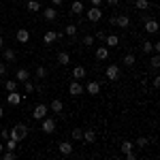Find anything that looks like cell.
<instances>
[{
    "label": "cell",
    "mask_w": 160,
    "mask_h": 160,
    "mask_svg": "<svg viewBox=\"0 0 160 160\" xmlns=\"http://www.w3.org/2000/svg\"><path fill=\"white\" fill-rule=\"evenodd\" d=\"M26 4H28V11H30V13H38L41 9H43V4H41L38 0H28Z\"/></svg>",
    "instance_id": "obj_22"
},
{
    "label": "cell",
    "mask_w": 160,
    "mask_h": 160,
    "mask_svg": "<svg viewBox=\"0 0 160 160\" xmlns=\"http://www.w3.org/2000/svg\"><path fill=\"white\" fill-rule=\"evenodd\" d=\"M152 51H154V43H152V41H145V43H143V53H152Z\"/></svg>",
    "instance_id": "obj_36"
},
{
    "label": "cell",
    "mask_w": 160,
    "mask_h": 160,
    "mask_svg": "<svg viewBox=\"0 0 160 160\" xmlns=\"http://www.w3.org/2000/svg\"><path fill=\"white\" fill-rule=\"evenodd\" d=\"M64 34H66V37H75V34H77V26L68 24V26H66V30H64Z\"/></svg>",
    "instance_id": "obj_32"
},
{
    "label": "cell",
    "mask_w": 160,
    "mask_h": 160,
    "mask_svg": "<svg viewBox=\"0 0 160 160\" xmlns=\"http://www.w3.org/2000/svg\"><path fill=\"white\" fill-rule=\"evenodd\" d=\"M126 156V160H137V154H135V149L132 152H128V154H124Z\"/></svg>",
    "instance_id": "obj_40"
},
{
    "label": "cell",
    "mask_w": 160,
    "mask_h": 160,
    "mask_svg": "<svg viewBox=\"0 0 160 160\" xmlns=\"http://www.w3.org/2000/svg\"><path fill=\"white\" fill-rule=\"evenodd\" d=\"M41 130H43L45 135H51V132H56V120L45 115V118L41 120Z\"/></svg>",
    "instance_id": "obj_3"
},
{
    "label": "cell",
    "mask_w": 160,
    "mask_h": 160,
    "mask_svg": "<svg viewBox=\"0 0 160 160\" xmlns=\"http://www.w3.org/2000/svg\"><path fill=\"white\" fill-rule=\"evenodd\" d=\"M135 9L137 11H149L152 9V2L149 0H135Z\"/></svg>",
    "instance_id": "obj_20"
},
{
    "label": "cell",
    "mask_w": 160,
    "mask_h": 160,
    "mask_svg": "<svg viewBox=\"0 0 160 160\" xmlns=\"http://www.w3.org/2000/svg\"><path fill=\"white\" fill-rule=\"evenodd\" d=\"M17 145H19V141H15V139H11V137L4 141V149H13V152H15V149H17Z\"/></svg>",
    "instance_id": "obj_29"
},
{
    "label": "cell",
    "mask_w": 160,
    "mask_h": 160,
    "mask_svg": "<svg viewBox=\"0 0 160 160\" xmlns=\"http://www.w3.org/2000/svg\"><path fill=\"white\" fill-rule=\"evenodd\" d=\"M58 152H60L62 156H71L73 154V143L71 141H60L58 143Z\"/></svg>",
    "instance_id": "obj_8"
},
{
    "label": "cell",
    "mask_w": 160,
    "mask_h": 160,
    "mask_svg": "<svg viewBox=\"0 0 160 160\" xmlns=\"http://www.w3.org/2000/svg\"><path fill=\"white\" fill-rule=\"evenodd\" d=\"M115 26L118 28H130V17L128 15H115Z\"/></svg>",
    "instance_id": "obj_12"
},
{
    "label": "cell",
    "mask_w": 160,
    "mask_h": 160,
    "mask_svg": "<svg viewBox=\"0 0 160 160\" xmlns=\"http://www.w3.org/2000/svg\"><path fill=\"white\" fill-rule=\"evenodd\" d=\"M2 152H4V143H0V154H2Z\"/></svg>",
    "instance_id": "obj_48"
},
{
    "label": "cell",
    "mask_w": 160,
    "mask_h": 160,
    "mask_svg": "<svg viewBox=\"0 0 160 160\" xmlns=\"http://www.w3.org/2000/svg\"><path fill=\"white\" fill-rule=\"evenodd\" d=\"M71 137H73L75 141H83V130H81V128H73Z\"/></svg>",
    "instance_id": "obj_30"
},
{
    "label": "cell",
    "mask_w": 160,
    "mask_h": 160,
    "mask_svg": "<svg viewBox=\"0 0 160 160\" xmlns=\"http://www.w3.org/2000/svg\"><path fill=\"white\" fill-rule=\"evenodd\" d=\"M132 149H135V143H132V141H122V143H120V152H122V154H128V152H132Z\"/></svg>",
    "instance_id": "obj_27"
},
{
    "label": "cell",
    "mask_w": 160,
    "mask_h": 160,
    "mask_svg": "<svg viewBox=\"0 0 160 160\" xmlns=\"http://www.w3.org/2000/svg\"><path fill=\"white\" fill-rule=\"evenodd\" d=\"M58 62H60L62 66H68V64H71V53H68V51H60V53H58Z\"/></svg>",
    "instance_id": "obj_23"
},
{
    "label": "cell",
    "mask_w": 160,
    "mask_h": 160,
    "mask_svg": "<svg viewBox=\"0 0 160 160\" xmlns=\"http://www.w3.org/2000/svg\"><path fill=\"white\" fill-rule=\"evenodd\" d=\"M62 2H64V0H51V4H53V7H60Z\"/></svg>",
    "instance_id": "obj_45"
},
{
    "label": "cell",
    "mask_w": 160,
    "mask_h": 160,
    "mask_svg": "<svg viewBox=\"0 0 160 160\" xmlns=\"http://www.w3.org/2000/svg\"><path fill=\"white\" fill-rule=\"evenodd\" d=\"M94 56H96V60H107V58H109V47H107V45H105V47H96Z\"/></svg>",
    "instance_id": "obj_18"
},
{
    "label": "cell",
    "mask_w": 160,
    "mask_h": 160,
    "mask_svg": "<svg viewBox=\"0 0 160 160\" xmlns=\"http://www.w3.org/2000/svg\"><path fill=\"white\" fill-rule=\"evenodd\" d=\"M90 4H92V7H100V4H102V0H90Z\"/></svg>",
    "instance_id": "obj_43"
},
{
    "label": "cell",
    "mask_w": 160,
    "mask_h": 160,
    "mask_svg": "<svg viewBox=\"0 0 160 160\" xmlns=\"http://www.w3.org/2000/svg\"><path fill=\"white\" fill-rule=\"evenodd\" d=\"M0 137H2V141H7L9 139V128H2L0 130Z\"/></svg>",
    "instance_id": "obj_39"
},
{
    "label": "cell",
    "mask_w": 160,
    "mask_h": 160,
    "mask_svg": "<svg viewBox=\"0 0 160 160\" xmlns=\"http://www.w3.org/2000/svg\"><path fill=\"white\" fill-rule=\"evenodd\" d=\"M135 62H137L135 53H126V56L122 58V64H124V66H135Z\"/></svg>",
    "instance_id": "obj_28"
},
{
    "label": "cell",
    "mask_w": 160,
    "mask_h": 160,
    "mask_svg": "<svg viewBox=\"0 0 160 160\" xmlns=\"http://www.w3.org/2000/svg\"><path fill=\"white\" fill-rule=\"evenodd\" d=\"M28 132H30V126H26V124H15L11 130H9V137L11 139H15V141H24L26 137H28Z\"/></svg>",
    "instance_id": "obj_1"
},
{
    "label": "cell",
    "mask_w": 160,
    "mask_h": 160,
    "mask_svg": "<svg viewBox=\"0 0 160 160\" xmlns=\"http://www.w3.org/2000/svg\"><path fill=\"white\" fill-rule=\"evenodd\" d=\"M83 11H86V7H83L81 0H73V2H71V13H73V15H81Z\"/></svg>",
    "instance_id": "obj_13"
},
{
    "label": "cell",
    "mask_w": 160,
    "mask_h": 160,
    "mask_svg": "<svg viewBox=\"0 0 160 160\" xmlns=\"http://www.w3.org/2000/svg\"><path fill=\"white\" fill-rule=\"evenodd\" d=\"M105 37H107V32H105V30H98L94 38H98V41H105Z\"/></svg>",
    "instance_id": "obj_38"
},
{
    "label": "cell",
    "mask_w": 160,
    "mask_h": 160,
    "mask_svg": "<svg viewBox=\"0 0 160 160\" xmlns=\"http://www.w3.org/2000/svg\"><path fill=\"white\" fill-rule=\"evenodd\" d=\"M24 90L28 92V94H32V92H34V83H32L30 79H28V81H24Z\"/></svg>",
    "instance_id": "obj_37"
},
{
    "label": "cell",
    "mask_w": 160,
    "mask_h": 160,
    "mask_svg": "<svg viewBox=\"0 0 160 160\" xmlns=\"http://www.w3.org/2000/svg\"><path fill=\"white\" fill-rule=\"evenodd\" d=\"M2 118H4V109L0 107V120H2Z\"/></svg>",
    "instance_id": "obj_47"
},
{
    "label": "cell",
    "mask_w": 160,
    "mask_h": 160,
    "mask_svg": "<svg viewBox=\"0 0 160 160\" xmlns=\"http://www.w3.org/2000/svg\"><path fill=\"white\" fill-rule=\"evenodd\" d=\"M34 75H37V79H45V77H47V68H45V66H37Z\"/></svg>",
    "instance_id": "obj_31"
},
{
    "label": "cell",
    "mask_w": 160,
    "mask_h": 160,
    "mask_svg": "<svg viewBox=\"0 0 160 160\" xmlns=\"http://www.w3.org/2000/svg\"><path fill=\"white\" fill-rule=\"evenodd\" d=\"M120 75H122V71H120V66H118V64H109V66L105 68V77H107L109 81H118V79H120Z\"/></svg>",
    "instance_id": "obj_4"
},
{
    "label": "cell",
    "mask_w": 160,
    "mask_h": 160,
    "mask_svg": "<svg viewBox=\"0 0 160 160\" xmlns=\"http://www.w3.org/2000/svg\"><path fill=\"white\" fill-rule=\"evenodd\" d=\"M43 11V17L47 19V22H56L58 19V11H56V7H45V9H41Z\"/></svg>",
    "instance_id": "obj_9"
},
{
    "label": "cell",
    "mask_w": 160,
    "mask_h": 160,
    "mask_svg": "<svg viewBox=\"0 0 160 160\" xmlns=\"http://www.w3.org/2000/svg\"><path fill=\"white\" fill-rule=\"evenodd\" d=\"M86 92H88V94H92V96H98V94H100V83H98V81H90V83L86 86Z\"/></svg>",
    "instance_id": "obj_14"
},
{
    "label": "cell",
    "mask_w": 160,
    "mask_h": 160,
    "mask_svg": "<svg viewBox=\"0 0 160 160\" xmlns=\"http://www.w3.org/2000/svg\"><path fill=\"white\" fill-rule=\"evenodd\" d=\"M4 88H7V92H15V90L19 88V81H17V79H7V81H4Z\"/></svg>",
    "instance_id": "obj_26"
},
{
    "label": "cell",
    "mask_w": 160,
    "mask_h": 160,
    "mask_svg": "<svg viewBox=\"0 0 160 160\" xmlns=\"http://www.w3.org/2000/svg\"><path fill=\"white\" fill-rule=\"evenodd\" d=\"M83 92H86V88L81 86L77 79H73V81H71V86H68V94H71V96H81Z\"/></svg>",
    "instance_id": "obj_5"
},
{
    "label": "cell",
    "mask_w": 160,
    "mask_h": 160,
    "mask_svg": "<svg viewBox=\"0 0 160 160\" xmlns=\"http://www.w3.org/2000/svg\"><path fill=\"white\" fill-rule=\"evenodd\" d=\"M43 41H45V45L56 43V41H58V32H56V30H47V32H45V37H43Z\"/></svg>",
    "instance_id": "obj_19"
},
{
    "label": "cell",
    "mask_w": 160,
    "mask_h": 160,
    "mask_svg": "<svg viewBox=\"0 0 160 160\" xmlns=\"http://www.w3.org/2000/svg\"><path fill=\"white\" fill-rule=\"evenodd\" d=\"M26 2H28V0H26Z\"/></svg>",
    "instance_id": "obj_49"
},
{
    "label": "cell",
    "mask_w": 160,
    "mask_h": 160,
    "mask_svg": "<svg viewBox=\"0 0 160 160\" xmlns=\"http://www.w3.org/2000/svg\"><path fill=\"white\" fill-rule=\"evenodd\" d=\"M28 77H30V73H28L26 68H19V71L15 73V79H17L19 83H24V81H28Z\"/></svg>",
    "instance_id": "obj_25"
},
{
    "label": "cell",
    "mask_w": 160,
    "mask_h": 160,
    "mask_svg": "<svg viewBox=\"0 0 160 160\" xmlns=\"http://www.w3.org/2000/svg\"><path fill=\"white\" fill-rule=\"evenodd\" d=\"M49 111H53V113H62L64 111V102H62L60 98H53L49 105Z\"/></svg>",
    "instance_id": "obj_17"
},
{
    "label": "cell",
    "mask_w": 160,
    "mask_h": 160,
    "mask_svg": "<svg viewBox=\"0 0 160 160\" xmlns=\"http://www.w3.org/2000/svg\"><path fill=\"white\" fill-rule=\"evenodd\" d=\"M149 62H152V68L156 71V68L160 66V56H158V53H152V60H149Z\"/></svg>",
    "instance_id": "obj_35"
},
{
    "label": "cell",
    "mask_w": 160,
    "mask_h": 160,
    "mask_svg": "<svg viewBox=\"0 0 160 160\" xmlns=\"http://www.w3.org/2000/svg\"><path fill=\"white\" fill-rule=\"evenodd\" d=\"M143 24H145V32H148V34H156V32H158V28H160L158 22H156V19H152V17L145 19Z\"/></svg>",
    "instance_id": "obj_11"
},
{
    "label": "cell",
    "mask_w": 160,
    "mask_h": 160,
    "mask_svg": "<svg viewBox=\"0 0 160 160\" xmlns=\"http://www.w3.org/2000/svg\"><path fill=\"white\" fill-rule=\"evenodd\" d=\"M7 73V62H0V77Z\"/></svg>",
    "instance_id": "obj_41"
},
{
    "label": "cell",
    "mask_w": 160,
    "mask_h": 160,
    "mask_svg": "<svg viewBox=\"0 0 160 160\" xmlns=\"http://www.w3.org/2000/svg\"><path fill=\"white\" fill-rule=\"evenodd\" d=\"M81 43H83V45H86V47H92V45H94V43H96V38L92 37V34H86V37H83V41H81Z\"/></svg>",
    "instance_id": "obj_33"
},
{
    "label": "cell",
    "mask_w": 160,
    "mask_h": 160,
    "mask_svg": "<svg viewBox=\"0 0 160 160\" xmlns=\"http://www.w3.org/2000/svg\"><path fill=\"white\" fill-rule=\"evenodd\" d=\"M71 77L77 79V81H81V79L86 77V66H75L73 71H71Z\"/></svg>",
    "instance_id": "obj_16"
},
{
    "label": "cell",
    "mask_w": 160,
    "mask_h": 160,
    "mask_svg": "<svg viewBox=\"0 0 160 160\" xmlns=\"http://www.w3.org/2000/svg\"><path fill=\"white\" fill-rule=\"evenodd\" d=\"M152 86H154V88H158V86H160V77H154V81H152Z\"/></svg>",
    "instance_id": "obj_44"
},
{
    "label": "cell",
    "mask_w": 160,
    "mask_h": 160,
    "mask_svg": "<svg viewBox=\"0 0 160 160\" xmlns=\"http://www.w3.org/2000/svg\"><path fill=\"white\" fill-rule=\"evenodd\" d=\"M105 43H107V47H118L120 45V37L118 34H107L105 37Z\"/></svg>",
    "instance_id": "obj_21"
},
{
    "label": "cell",
    "mask_w": 160,
    "mask_h": 160,
    "mask_svg": "<svg viewBox=\"0 0 160 160\" xmlns=\"http://www.w3.org/2000/svg\"><path fill=\"white\" fill-rule=\"evenodd\" d=\"M22 98H24V96H22V94L15 90V92H9V96H7V102H9V105H13V107H17V105H22Z\"/></svg>",
    "instance_id": "obj_10"
},
{
    "label": "cell",
    "mask_w": 160,
    "mask_h": 160,
    "mask_svg": "<svg viewBox=\"0 0 160 160\" xmlns=\"http://www.w3.org/2000/svg\"><path fill=\"white\" fill-rule=\"evenodd\" d=\"M148 137H139V139H137L135 141V148H148Z\"/></svg>",
    "instance_id": "obj_34"
},
{
    "label": "cell",
    "mask_w": 160,
    "mask_h": 160,
    "mask_svg": "<svg viewBox=\"0 0 160 160\" xmlns=\"http://www.w3.org/2000/svg\"><path fill=\"white\" fill-rule=\"evenodd\" d=\"M47 111H49V107H47V105H43V102H38L37 107L32 109V118H34V120H43V118L47 115Z\"/></svg>",
    "instance_id": "obj_6"
},
{
    "label": "cell",
    "mask_w": 160,
    "mask_h": 160,
    "mask_svg": "<svg viewBox=\"0 0 160 160\" xmlns=\"http://www.w3.org/2000/svg\"><path fill=\"white\" fill-rule=\"evenodd\" d=\"M100 19H102V9L100 7H90L88 9V22L90 24H98Z\"/></svg>",
    "instance_id": "obj_2"
},
{
    "label": "cell",
    "mask_w": 160,
    "mask_h": 160,
    "mask_svg": "<svg viewBox=\"0 0 160 160\" xmlns=\"http://www.w3.org/2000/svg\"><path fill=\"white\" fill-rule=\"evenodd\" d=\"M2 60L7 62V64H13V62L17 60V53L13 49H2Z\"/></svg>",
    "instance_id": "obj_15"
},
{
    "label": "cell",
    "mask_w": 160,
    "mask_h": 160,
    "mask_svg": "<svg viewBox=\"0 0 160 160\" xmlns=\"http://www.w3.org/2000/svg\"><path fill=\"white\" fill-rule=\"evenodd\" d=\"M83 141L86 143H94L96 141V130H92V128L90 130H83Z\"/></svg>",
    "instance_id": "obj_24"
},
{
    "label": "cell",
    "mask_w": 160,
    "mask_h": 160,
    "mask_svg": "<svg viewBox=\"0 0 160 160\" xmlns=\"http://www.w3.org/2000/svg\"><path fill=\"white\" fill-rule=\"evenodd\" d=\"M15 38H17V43L26 45V43L30 41V30H28V28H19V30L15 32Z\"/></svg>",
    "instance_id": "obj_7"
},
{
    "label": "cell",
    "mask_w": 160,
    "mask_h": 160,
    "mask_svg": "<svg viewBox=\"0 0 160 160\" xmlns=\"http://www.w3.org/2000/svg\"><path fill=\"white\" fill-rule=\"evenodd\" d=\"M107 4H109V7H118V4H120V0H107Z\"/></svg>",
    "instance_id": "obj_42"
},
{
    "label": "cell",
    "mask_w": 160,
    "mask_h": 160,
    "mask_svg": "<svg viewBox=\"0 0 160 160\" xmlns=\"http://www.w3.org/2000/svg\"><path fill=\"white\" fill-rule=\"evenodd\" d=\"M0 49H4V38L0 37Z\"/></svg>",
    "instance_id": "obj_46"
}]
</instances>
